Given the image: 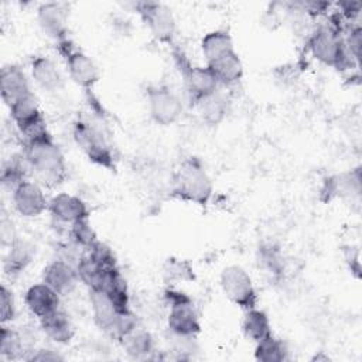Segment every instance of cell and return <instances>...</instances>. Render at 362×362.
Segmentation results:
<instances>
[{"mask_svg": "<svg viewBox=\"0 0 362 362\" xmlns=\"http://www.w3.org/2000/svg\"><path fill=\"white\" fill-rule=\"evenodd\" d=\"M346 23L335 11L327 21L317 24L307 37V49L321 64L338 71L358 68V61L346 51L342 30Z\"/></svg>", "mask_w": 362, "mask_h": 362, "instance_id": "cell-1", "label": "cell"}, {"mask_svg": "<svg viewBox=\"0 0 362 362\" xmlns=\"http://www.w3.org/2000/svg\"><path fill=\"white\" fill-rule=\"evenodd\" d=\"M23 156L30 171L47 187H57L65 181V157L49 132L23 140Z\"/></svg>", "mask_w": 362, "mask_h": 362, "instance_id": "cell-2", "label": "cell"}, {"mask_svg": "<svg viewBox=\"0 0 362 362\" xmlns=\"http://www.w3.org/2000/svg\"><path fill=\"white\" fill-rule=\"evenodd\" d=\"M170 194L180 201L199 206H206L211 202L214 182L201 158L188 156L178 163L171 175Z\"/></svg>", "mask_w": 362, "mask_h": 362, "instance_id": "cell-3", "label": "cell"}, {"mask_svg": "<svg viewBox=\"0 0 362 362\" xmlns=\"http://www.w3.org/2000/svg\"><path fill=\"white\" fill-rule=\"evenodd\" d=\"M76 146L93 164L106 170H115L116 157L110 139L98 119L78 117L72 126Z\"/></svg>", "mask_w": 362, "mask_h": 362, "instance_id": "cell-4", "label": "cell"}, {"mask_svg": "<svg viewBox=\"0 0 362 362\" xmlns=\"http://www.w3.org/2000/svg\"><path fill=\"white\" fill-rule=\"evenodd\" d=\"M164 300L168 305L167 329L181 337H195L201 332V321L194 300L182 290L167 287Z\"/></svg>", "mask_w": 362, "mask_h": 362, "instance_id": "cell-5", "label": "cell"}, {"mask_svg": "<svg viewBox=\"0 0 362 362\" xmlns=\"http://www.w3.org/2000/svg\"><path fill=\"white\" fill-rule=\"evenodd\" d=\"M57 49L65 62L69 78L86 93H92L100 78L95 61L86 52L79 49L71 38L58 42Z\"/></svg>", "mask_w": 362, "mask_h": 362, "instance_id": "cell-6", "label": "cell"}, {"mask_svg": "<svg viewBox=\"0 0 362 362\" xmlns=\"http://www.w3.org/2000/svg\"><path fill=\"white\" fill-rule=\"evenodd\" d=\"M173 58L181 75L185 93L191 105H194L195 102L215 92L219 88L208 68L194 65L180 48L173 49Z\"/></svg>", "mask_w": 362, "mask_h": 362, "instance_id": "cell-7", "label": "cell"}, {"mask_svg": "<svg viewBox=\"0 0 362 362\" xmlns=\"http://www.w3.org/2000/svg\"><path fill=\"white\" fill-rule=\"evenodd\" d=\"M133 8L156 41L174 45L177 24L168 6L160 1H136L133 3Z\"/></svg>", "mask_w": 362, "mask_h": 362, "instance_id": "cell-8", "label": "cell"}, {"mask_svg": "<svg viewBox=\"0 0 362 362\" xmlns=\"http://www.w3.org/2000/svg\"><path fill=\"white\" fill-rule=\"evenodd\" d=\"M219 284L225 297L243 311L257 307L259 298L250 274L238 264H229L222 269Z\"/></svg>", "mask_w": 362, "mask_h": 362, "instance_id": "cell-9", "label": "cell"}, {"mask_svg": "<svg viewBox=\"0 0 362 362\" xmlns=\"http://www.w3.org/2000/svg\"><path fill=\"white\" fill-rule=\"evenodd\" d=\"M146 100L151 120L160 126L177 123L184 110L181 98L164 83L148 85L146 89Z\"/></svg>", "mask_w": 362, "mask_h": 362, "instance_id": "cell-10", "label": "cell"}, {"mask_svg": "<svg viewBox=\"0 0 362 362\" xmlns=\"http://www.w3.org/2000/svg\"><path fill=\"white\" fill-rule=\"evenodd\" d=\"M8 110L11 120L14 122L20 134L23 136V140L48 132L44 115L40 109L38 100L34 93H30L10 105Z\"/></svg>", "mask_w": 362, "mask_h": 362, "instance_id": "cell-11", "label": "cell"}, {"mask_svg": "<svg viewBox=\"0 0 362 362\" xmlns=\"http://www.w3.org/2000/svg\"><path fill=\"white\" fill-rule=\"evenodd\" d=\"M14 211L23 218H37L48 209V199L42 187L31 180H25L11 191Z\"/></svg>", "mask_w": 362, "mask_h": 362, "instance_id": "cell-12", "label": "cell"}, {"mask_svg": "<svg viewBox=\"0 0 362 362\" xmlns=\"http://www.w3.org/2000/svg\"><path fill=\"white\" fill-rule=\"evenodd\" d=\"M68 6L59 1L41 3L37 7V21L42 33L55 41V44L68 37Z\"/></svg>", "mask_w": 362, "mask_h": 362, "instance_id": "cell-13", "label": "cell"}, {"mask_svg": "<svg viewBox=\"0 0 362 362\" xmlns=\"http://www.w3.org/2000/svg\"><path fill=\"white\" fill-rule=\"evenodd\" d=\"M48 211L57 222L68 226L89 218L86 202L78 195L69 192H58L54 195L48 202Z\"/></svg>", "mask_w": 362, "mask_h": 362, "instance_id": "cell-14", "label": "cell"}, {"mask_svg": "<svg viewBox=\"0 0 362 362\" xmlns=\"http://www.w3.org/2000/svg\"><path fill=\"white\" fill-rule=\"evenodd\" d=\"M42 281L54 288L61 297L71 294L79 281L76 267L62 259L51 260L42 269Z\"/></svg>", "mask_w": 362, "mask_h": 362, "instance_id": "cell-15", "label": "cell"}, {"mask_svg": "<svg viewBox=\"0 0 362 362\" xmlns=\"http://www.w3.org/2000/svg\"><path fill=\"white\" fill-rule=\"evenodd\" d=\"M33 93L25 71L17 64H8L0 72V95L3 102L10 106L18 99Z\"/></svg>", "mask_w": 362, "mask_h": 362, "instance_id": "cell-16", "label": "cell"}, {"mask_svg": "<svg viewBox=\"0 0 362 362\" xmlns=\"http://www.w3.org/2000/svg\"><path fill=\"white\" fill-rule=\"evenodd\" d=\"M24 304L38 320L61 308V296L44 281L31 284L24 294Z\"/></svg>", "mask_w": 362, "mask_h": 362, "instance_id": "cell-17", "label": "cell"}, {"mask_svg": "<svg viewBox=\"0 0 362 362\" xmlns=\"http://www.w3.org/2000/svg\"><path fill=\"white\" fill-rule=\"evenodd\" d=\"M205 66L219 88L233 86L243 78V64L235 49L206 62Z\"/></svg>", "mask_w": 362, "mask_h": 362, "instance_id": "cell-18", "label": "cell"}, {"mask_svg": "<svg viewBox=\"0 0 362 362\" xmlns=\"http://www.w3.org/2000/svg\"><path fill=\"white\" fill-rule=\"evenodd\" d=\"M31 78L44 92H58L64 88V76L57 62L48 55H35L30 62Z\"/></svg>", "mask_w": 362, "mask_h": 362, "instance_id": "cell-19", "label": "cell"}, {"mask_svg": "<svg viewBox=\"0 0 362 362\" xmlns=\"http://www.w3.org/2000/svg\"><path fill=\"white\" fill-rule=\"evenodd\" d=\"M89 304H90V311H92V318L95 325L112 337V332L115 329L116 321L120 315V311L116 304L102 291L98 288L89 290Z\"/></svg>", "mask_w": 362, "mask_h": 362, "instance_id": "cell-20", "label": "cell"}, {"mask_svg": "<svg viewBox=\"0 0 362 362\" xmlns=\"http://www.w3.org/2000/svg\"><path fill=\"white\" fill-rule=\"evenodd\" d=\"M199 119L208 126H216L225 120L229 113L230 100L229 96L218 88L215 92L204 96L192 105Z\"/></svg>", "mask_w": 362, "mask_h": 362, "instance_id": "cell-21", "label": "cell"}, {"mask_svg": "<svg viewBox=\"0 0 362 362\" xmlns=\"http://www.w3.org/2000/svg\"><path fill=\"white\" fill-rule=\"evenodd\" d=\"M44 335L55 344H69L75 337V327L69 314L58 308L54 313L38 320Z\"/></svg>", "mask_w": 362, "mask_h": 362, "instance_id": "cell-22", "label": "cell"}, {"mask_svg": "<svg viewBox=\"0 0 362 362\" xmlns=\"http://www.w3.org/2000/svg\"><path fill=\"white\" fill-rule=\"evenodd\" d=\"M119 344L124 349L129 358L137 361H147L157 358V346L154 337L144 328H134L126 337H123Z\"/></svg>", "mask_w": 362, "mask_h": 362, "instance_id": "cell-23", "label": "cell"}, {"mask_svg": "<svg viewBox=\"0 0 362 362\" xmlns=\"http://www.w3.org/2000/svg\"><path fill=\"white\" fill-rule=\"evenodd\" d=\"M35 257V246L23 238H16L13 243L8 246V250L4 257L3 269L8 277H17L21 274L34 260Z\"/></svg>", "mask_w": 362, "mask_h": 362, "instance_id": "cell-24", "label": "cell"}, {"mask_svg": "<svg viewBox=\"0 0 362 362\" xmlns=\"http://www.w3.org/2000/svg\"><path fill=\"white\" fill-rule=\"evenodd\" d=\"M98 290H102L116 304V307L120 311L130 310L129 287L119 266L110 267L105 272Z\"/></svg>", "mask_w": 362, "mask_h": 362, "instance_id": "cell-25", "label": "cell"}, {"mask_svg": "<svg viewBox=\"0 0 362 362\" xmlns=\"http://www.w3.org/2000/svg\"><path fill=\"white\" fill-rule=\"evenodd\" d=\"M25 335L20 331L8 327L7 324H1L0 329V358L3 361H20L27 359L30 352L34 349L25 341Z\"/></svg>", "mask_w": 362, "mask_h": 362, "instance_id": "cell-26", "label": "cell"}, {"mask_svg": "<svg viewBox=\"0 0 362 362\" xmlns=\"http://www.w3.org/2000/svg\"><path fill=\"white\" fill-rule=\"evenodd\" d=\"M324 192L329 197H341V198H359L361 194V171L359 167L355 170L341 173L329 177L324 184Z\"/></svg>", "mask_w": 362, "mask_h": 362, "instance_id": "cell-27", "label": "cell"}, {"mask_svg": "<svg viewBox=\"0 0 362 362\" xmlns=\"http://www.w3.org/2000/svg\"><path fill=\"white\" fill-rule=\"evenodd\" d=\"M242 331L245 337L255 344L273 334L269 315L257 307L245 311L242 320Z\"/></svg>", "mask_w": 362, "mask_h": 362, "instance_id": "cell-28", "label": "cell"}, {"mask_svg": "<svg viewBox=\"0 0 362 362\" xmlns=\"http://www.w3.org/2000/svg\"><path fill=\"white\" fill-rule=\"evenodd\" d=\"M201 54L205 62H209L229 51H233V40L226 30L208 31L201 40Z\"/></svg>", "mask_w": 362, "mask_h": 362, "instance_id": "cell-29", "label": "cell"}, {"mask_svg": "<svg viewBox=\"0 0 362 362\" xmlns=\"http://www.w3.org/2000/svg\"><path fill=\"white\" fill-rule=\"evenodd\" d=\"M28 173H30V168L23 153L10 156L1 165L0 181L3 188L11 192L18 184L28 180L27 178Z\"/></svg>", "mask_w": 362, "mask_h": 362, "instance_id": "cell-30", "label": "cell"}, {"mask_svg": "<svg viewBox=\"0 0 362 362\" xmlns=\"http://www.w3.org/2000/svg\"><path fill=\"white\" fill-rule=\"evenodd\" d=\"M259 266L273 277H280L284 272V257L281 249L273 242H263L257 249Z\"/></svg>", "mask_w": 362, "mask_h": 362, "instance_id": "cell-31", "label": "cell"}, {"mask_svg": "<svg viewBox=\"0 0 362 362\" xmlns=\"http://www.w3.org/2000/svg\"><path fill=\"white\" fill-rule=\"evenodd\" d=\"M255 359L260 362H283L288 359L286 344L273 334L255 344Z\"/></svg>", "mask_w": 362, "mask_h": 362, "instance_id": "cell-32", "label": "cell"}, {"mask_svg": "<svg viewBox=\"0 0 362 362\" xmlns=\"http://www.w3.org/2000/svg\"><path fill=\"white\" fill-rule=\"evenodd\" d=\"M161 274L167 284L185 283V281H192L195 279L194 270L189 262L178 257H168L161 267Z\"/></svg>", "mask_w": 362, "mask_h": 362, "instance_id": "cell-33", "label": "cell"}, {"mask_svg": "<svg viewBox=\"0 0 362 362\" xmlns=\"http://www.w3.org/2000/svg\"><path fill=\"white\" fill-rule=\"evenodd\" d=\"M68 239L85 252L89 250L99 240L95 229L92 228V225L89 222V218L69 225Z\"/></svg>", "mask_w": 362, "mask_h": 362, "instance_id": "cell-34", "label": "cell"}, {"mask_svg": "<svg viewBox=\"0 0 362 362\" xmlns=\"http://www.w3.org/2000/svg\"><path fill=\"white\" fill-rule=\"evenodd\" d=\"M17 307L13 291L6 286L1 284L0 288V320L1 324H8L16 318Z\"/></svg>", "mask_w": 362, "mask_h": 362, "instance_id": "cell-35", "label": "cell"}, {"mask_svg": "<svg viewBox=\"0 0 362 362\" xmlns=\"http://www.w3.org/2000/svg\"><path fill=\"white\" fill-rule=\"evenodd\" d=\"M337 13L345 23H356V18L361 14V3L359 1H339L337 3Z\"/></svg>", "mask_w": 362, "mask_h": 362, "instance_id": "cell-36", "label": "cell"}, {"mask_svg": "<svg viewBox=\"0 0 362 362\" xmlns=\"http://www.w3.org/2000/svg\"><path fill=\"white\" fill-rule=\"evenodd\" d=\"M25 361H41V362H55V361H64V355L59 352L51 349V348H38L33 349Z\"/></svg>", "mask_w": 362, "mask_h": 362, "instance_id": "cell-37", "label": "cell"}, {"mask_svg": "<svg viewBox=\"0 0 362 362\" xmlns=\"http://www.w3.org/2000/svg\"><path fill=\"white\" fill-rule=\"evenodd\" d=\"M1 245L3 246H10L13 243V240L17 238L14 228H13V222L7 221L6 218L1 219Z\"/></svg>", "mask_w": 362, "mask_h": 362, "instance_id": "cell-38", "label": "cell"}]
</instances>
